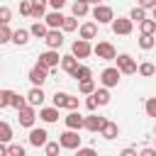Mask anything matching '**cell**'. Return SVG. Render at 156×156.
<instances>
[{
  "instance_id": "6da1fadb",
  "label": "cell",
  "mask_w": 156,
  "mask_h": 156,
  "mask_svg": "<svg viewBox=\"0 0 156 156\" xmlns=\"http://www.w3.org/2000/svg\"><path fill=\"white\" fill-rule=\"evenodd\" d=\"M93 54H95L98 58H102V61H115V58H117V51H115V46H112L110 41H98V44L93 46Z\"/></svg>"
},
{
  "instance_id": "7a4b0ae2",
  "label": "cell",
  "mask_w": 156,
  "mask_h": 156,
  "mask_svg": "<svg viewBox=\"0 0 156 156\" xmlns=\"http://www.w3.org/2000/svg\"><path fill=\"white\" fill-rule=\"evenodd\" d=\"M58 61H61V56H58V51H54V49H49V51H44V54H39V61H37V66H41V68H46L49 73L58 66Z\"/></svg>"
},
{
  "instance_id": "3957f363",
  "label": "cell",
  "mask_w": 156,
  "mask_h": 156,
  "mask_svg": "<svg viewBox=\"0 0 156 156\" xmlns=\"http://www.w3.org/2000/svg\"><path fill=\"white\" fill-rule=\"evenodd\" d=\"M117 71L119 73H127V76H132V73H136V61L129 56V54H117Z\"/></svg>"
},
{
  "instance_id": "277c9868",
  "label": "cell",
  "mask_w": 156,
  "mask_h": 156,
  "mask_svg": "<svg viewBox=\"0 0 156 156\" xmlns=\"http://www.w3.org/2000/svg\"><path fill=\"white\" fill-rule=\"evenodd\" d=\"M58 146H61V149H80V136H78V132L66 129V132L58 136Z\"/></svg>"
},
{
  "instance_id": "5b68a950",
  "label": "cell",
  "mask_w": 156,
  "mask_h": 156,
  "mask_svg": "<svg viewBox=\"0 0 156 156\" xmlns=\"http://www.w3.org/2000/svg\"><path fill=\"white\" fill-rule=\"evenodd\" d=\"M93 17L98 20V24H107V22H112V20H115V15H112V7H107V5H95V10H93Z\"/></svg>"
},
{
  "instance_id": "8992f818",
  "label": "cell",
  "mask_w": 156,
  "mask_h": 156,
  "mask_svg": "<svg viewBox=\"0 0 156 156\" xmlns=\"http://www.w3.org/2000/svg\"><path fill=\"white\" fill-rule=\"evenodd\" d=\"M132 27H134V22L129 20V17H117V20H112V32L115 34H132Z\"/></svg>"
},
{
  "instance_id": "52a82bcc",
  "label": "cell",
  "mask_w": 156,
  "mask_h": 156,
  "mask_svg": "<svg viewBox=\"0 0 156 156\" xmlns=\"http://www.w3.org/2000/svg\"><path fill=\"white\" fill-rule=\"evenodd\" d=\"M71 51H73L76 58H88V56L93 54V46H90V41H85V39H76Z\"/></svg>"
},
{
  "instance_id": "ba28073f",
  "label": "cell",
  "mask_w": 156,
  "mask_h": 156,
  "mask_svg": "<svg viewBox=\"0 0 156 156\" xmlns=\"http://www.w3.org/2000/svg\"><path fill=\"white\" fill-rule=\"evenodd\" d=\"M119 76H122V73H119L117 68H105V71L100 73V80H102L105 88H115V85L119 83Z\"/></svg>"
},
{
  "instance_id": "9c48e42d",
  "label": "cell",
  "mask_w": 156,
  "mask_h": 156,
  "mask_svg": "<svg viewBox=\"0 0 156 156\" xmlns=\"http://www.w3.org/2000/svg\"><path fill=\"white\" fill-rule=\"evenodd\" d=\"M17 119H20V124H22V127H29V129H32V127H34V119H37L34 107H29V105H27L24 110H20V112H17Z\"/></svg>"
},
{
  "instance_id": "30bf717a",
  "label": "cell",
  "mask_w": 156,
  "mask_h": 156,
  "mask_svg": "<svg viewBox=\"0 0 156 156\" xmlns=\"http://www.w3.org/2000/svg\"><path fill=\"white\" fill-rule=\"evenodd\" d=\"M102 124H105V117H98V115L83 117V129H88V132H100Z\"/></svg>"
},
{
  "instance_id": "8fae6325",
  "label": "cell",
  "mask_w": 156,
  "mask_h": 156,
  "mask_svg": "<svg viewBox=\"0 0 156 156\" xmlns=\"http://www.w3.org/2000/svg\"><path fill=\"white\" fill-rule=\"evenodd\" d=\"M44 41H46V46H49V49H54V51H56V49L63 44V34H61L58 29H49V32H46V37H44Z\"/></svg>"
},
{
  "instance_id": "7c38bea8",
  "label": "cell",
  "mask_w": 156,
  "mask_h": 156,
  "mask_svg": "<svg viewBox=\"0 0 156 156\" xmlns=\"http://www.w3.org/2000/svg\"><path fill=\"white\" fill-rule=\"evenodd\" d=\"M49 78V71L46 68H41V66H34L32 71H29V80L34 83V88H41V83Z\"/></svg>"
},
{
  "instance_id": "4fadbf2b",
  "label": "cell",
  "mask_w": 156,
  "mask_h": 156,
  "mask_svg": "<svg viewBox=\"0 0 156 156\" xmlns=\"http://www.w3.org/2000/svg\"><path fill=\"white\" fill-rule=\"evenodd\" d=\"M24 98H27V105H29V107H37V105H41V102H44V98H46V95H44V90H41V88H32Z\"/></svg>"
},
{
  "instance_id": "5bb4252c",
  "label": "cell",
  "mask_w": 156,
  "mask_h": 156,
  "mask_svg": "<svg viewBox=\"0 0 156 156\" xmlns=\"http://www.w3.org/2000/svg\"><path fill=\"white\" fill-rule=\"evenodd\" d=\"M66 127H68V129H73V132L83 129V117H80V112H78V110H73V112H68V115H66Z\"/></svg>"
},
{
  "instance_id": "9a60e30c",
  "label": "cell",
  "mask_w": 156,
  "mask_h": 156,
  "mask_svg": "<svg viewBox=\"0 0 156 156\" xmlns=\"http://www.w3.org/2000/svg\"><path fill=\"white\" fill-rule=\"evenodd\" d=\"M49 134H46V129H34L32 127V132H29V144L32 146H44L49 139H46Z\"/></svg>"
},
{
  "instance_id": "2e32d148",
  "label": "cell",
  "mask_w": 156,
  "mask_h": 156,
  "mask_svg": "<svg viewBox=\"0 0 156 156\" xmlns=\"http://www.w3.org/2000/svg\"><path fill=\"white\" fill-rule=\"evenodd\" d=\"M78 66H80V63H78V58H76L73 54H68V56H61V68H63L68 76H73Z\"/></svg>"
},
{
  "instance_id": "e0dca14e",
  "label": "cell",
  "mask_w": 156,
  "mask_h": 156,
  "mask_svg": "<svg viewBox=\"0 0 156 156\" xmlns=\"http://www.w3.org/2000/svg\"><path fill=\"white\" fill-rule=\"evenodd\" d=\"M44 20H46V27H49V29H58V27L63 24V15H61L58 10H54V12H49V15L44 17Z\"/></svg>"
},
{
  "instance_id": "ac0fdd59",
  "label": "cell",
  "mask_w": 156,
  "mask_h": 156,
  "mask_svg": "<svg viewBox=\"0 0 156 156\" xmlns=\"http://www.w3.org/2000/svg\"><path fill=\"white\" fill-rule=\"evenodd\" d=\"M95 34H98V24H95V22H85V24H80V39L90 41V39H95Z\"/></svg>"
},
{
  "instance_id": "d6986e66",
  "label": "cell",
  "mask_w": 156,
  "mask_h": 156,
  "mask_svg": "<svg viewBox=\"0 0 156 156\" xmlns=\"http://www.w3.org/2000/svg\"><path fill=\"white\" fill-rule=\"evenodd\" d=\"M100 134H102L105 139H115V136L119 134V127H117L115 122H110V119H105V124H102V129H100Z\"/></svg>"
},
{
  "instance_id": "ffe728a7",
  "label": "cell",
  "mask_w": 156,
  "mask_h": 156,
  "mask_svg": "<svg viewBox=\"0 0 156 156\" xmlns=\"http://www.w3.org/2000/svg\"><path fill=\"white\" fill-rule=\"evenodd\" d=\"M27 41H29V29H17V32H12V44L24 46Z\"/></svg>"
},
{
  "instance_id": "44dd1931",
  "label": "cell",
  "mask_w": 156,
  "mask_h": 156,
  "mask_svg": "<svg viewBox=\"0 0 156 156\" xmlns=\"http://www.w3.org/2000/svg\"><path fill=\"white\" fill-rule=\"evenodd\" d=\"M10 105L20 112V110H24V107H27V98H22L20 93H12V90H10Z\"/></svg>"
},
{
  "instance_id": "7402d4cb",
  "label": "cell",
  "mask_w": 156,
  "mask_h": 156,
  "mask_svg": "<svg viewBox=\"0 0 156 156\" xmlns=\"http://www.w3.org/2000/svg\"><path fill=\"white\" fill-rule=\"evenodd\" d=\"M39 117L44 122H56L58 119V110L56 107H44V110H39Z\"/></svg>"
},
{
  "instance_id": "603a6c76",
  "label": "cell",
  "mask_w": 156,
  "mask_h": 156,
  "mask_svg": "<svg viewBox=\"0 0 156 156\" xmlns=\"http://www.w3.org/2000/svg\"><path fill=\"white\" fill-rule=\"evenodd\" d=\"M46 32H49V27H46V24H41V22H34V24H32V29H29V34H32V37H37V39H44V37H46Z\"/></svg>"
},
{
  "instance_id": "cb8c5ba5",
  "label": "cell",
  "mask_w": 156,
  "mask_h": 156,
  "mask_svg": "<svg viewBox=\"0 0 156 156\" xmlns=\"http://www.w3.org/2000/svg\"><path fill=\"white\" fill-rule=\"evenodd\" d=\"M139 46H141L144 51L154 49V46H156V37H154V34H141V37H139Z\"/></svg>"
},
{
  "instance_id": "d4e9b609",
  "label": "cell",
  "mask_w": 156,
  "mask_h": 156,
  "mask_svg": "<svg viewBox=\"0 0 156 156\" xmlns=\"http://www.w3.org/2000/svg\"><path fill=\"white\" fill-rule=\"evenodd\" d=\"M73 78H78V80H93V71L88 66H78L76 73H73Z\"/></svg>"
},
{
  "instance_id": "484cf974",
  "label": "cell",
  "mask_w": 156,
  "mask_h": 156,
  "mask_svg": "<svg viewBox=\"0 0 156 156\" xmlns=\"http://www.w3.org/2000/svg\"><path fill=\"white\" fill-rule=\"evenodd\" d=\"M93 98H95V102H98V105H107V102H110V93H107V88L95 90V93H93Z\"/></svg>"
},
{
  "instance_id": "4316f807",
  "label": "cell",
  "mask_w": 156,
  "mask_h": 156,
  "mask_svg": "<svg viewBox=\"0 0 156 156\" xmlns=\"http://www.w3.org/2000/svg\"><path fill=\"white\" fill-rule=\"evenodd\" d=\"M10 139H12V127L7 122H0V144H5Z\"/></svg>"
},
{
  "instance_id": "83f0119b",
  "label": "cell",
  "mask_w": 156,
  "mask_h": 156,
  "mask_svg": "<svg viewBox=\"0 0 156 156\" xmlns=\"http://www.w3.org/2000/svg\"><path fill=\"white\" fill-rule=\"evenodd\" d=\"M136 71H139L141 76H146V78H149V76H156V66L149 63V61H144L141 66H136Z\"/></svg>"
},
{
  "instance_id": "f1b7e54d",
  "label": "cell",
  "mask_w": 156,
  "mask_h": 156,
  "mask_svg": "<svg viewBox=\"0 0 156 156\" xmlns=\"http://www.w3.org/2000/svg\"><path fill=\"white\" fill-rule=\"evenodd\" d=\"M51 100H54V107H56V110H61V107H66V100H68V93H58V90H56Z\"/></svg>"
},
{
  "instance_id": "f546056e",
  "label": "cell",
  "mask_w": 156,
  "mask_h": 156,
  "mask_svg": "<svg viewBox=\"0 0 156 156\" xmlns=\"http://www.w3.org/2000/svg\"><path fill=\"white\" fill-rule=\"evenodd\" d=\"M139 29H141V34H154L156 32V22L154 20H144V22H139Z\"/></svg>"
},
{
  "instance_id": "4dcf8cb0",
  "label": "cell",
  "mask_w": 156,
  "mask_h": 156,
  "mask_svg": "<svg viewBox=\"0 0 156 156\" xmlns=\"http://www.w3.org/2000/svg\"><path fill=\"white\" fill-rule=\"evenodd\" d=\"M88 15V2H73V17H85Z\"/></svg>"
},
{
  "instance_id": "1f68e13d",
  "label": "cell",
  "mask_w": 156,
  "mask_h": 156,
  "mask_svg": "<svg viewBox=\"0 0 156 156\" xmlns=\"http://www.w3.org/2000/svg\"><path fill=\"white\" fill-rule=\"evenodd\" d=\"M78 90H80L83 95H93V93H95V83H93V80H80Z\"/></svg>"
},
{
  "instance_id": "d6a6232c",
  "label": "cell",
  "mask_w": 156,
  "mask_h": 156,
  "mask_svg": "<svg viewBox=\"0 0 156 156\" xmlns=\"http://www.w3.org/2000/svg\"><path fill=\"white\" fill-rule=\"evenodd\" d=\"M129 20H132V22H144V20H146V12H144L141 7H134V10L129 12Z\"/></svg>"
},
{
  "instance_id": "836d02e7",
  "label": "cell",
  "mask_w": 156,
  "mask_h": 156,
  "mask_svg": "<svg viewBox=\"0 0 156 156\" xmlns=\"http://www.w3.org/2000/svg\"><path fill=\"white\" fill-rule=\"evenodd\" d=\"M76 27H78V20H76V17H63V24H61L63 32H73Z\"/></svg>"
},
{
  "instance_id": "e575fe53",
  "label": "cell",
  "mask_w": 156,
  "mask_h": 156,
  "mask_svg": "<svg viewBox=\"0 0 156 156\" xmlns=\"http://www.w3.org/2000/svg\"><path fill=\"white\" fill-rule=\"evenodd\" d=\"M44 149H46V156H58V151H61L58 141H46V144H44Z\"/></svg>"
},
{
  "instance_id": "d590c367",
  "label": "cell",
  "mask_w": 156,
  "mask_h": 156,
  "mask_svg": "<svg viewBox=\"0 0 156 156\" xmlns=\"http://www.w3.org/2000/svg\"><path fill=\"white\" fill-rule=\"evenodd\" d=\"M5 41H12V29L7 24L0 27V44H5Z\"/></svg>"
},
{
  "instance_id": "8d00e7d4",
  "label": "cell",
  "mask_w": 156,
  "mask_h": 156,
  "mask_svg": "<svg viewBox=\"0 0 156 156\" xmlns=\"http://www.w3.org/2000/svg\"><path fill=\"white\" fill-rule=\"evenodd\" d=\"M7 156H24V146H20V144H10V146H7Z\"/></svg>"
},
{
  "instance_id": "74e56055",
  "label": "cell",
  "mask_w": 156,
  "mask_h": 156,
  "mask_svg": "<svg viewBox=\"0 0 156 156\" xmlns=\"http://www.w3.org/2000/svg\"><path fill=\"white\" fill-rule=\"evenodd\" d=\"M10 20H12V10H10V7H0V27L7 24Z\"/></svg>"
},
{
  "instance_id": "f35d334b",
  "label": "cell",
  "mask_w": 156,
  "mask_h": 156,
  "mask_svg": "<svg viewBox=\"0 0 156 156\" xmlns=\"http://www.w3.org/2000/svg\"><path fill=\"white\" fill-rule=\"evenodd\" d=\"M144 107H146V115L149 117H156V98H149Z\"/></svg>"
},
{
  "instance_id": "ab89813d",
  "label": "cell",
  "mask_w": 156,
  "mask_h": 156,
  "mask_svg": "<svg viewBox=\"0 0 156 156\" xmlns=\"http://www.w3.org/2000/svg\"><path fill=\"white\" fill-rule=\"evenodd\" d=\"M76 156H98V151L90 146H80V149H76Z\"/></svg>"
},
{
  "instance_id": "60d3db41",
  "label": "cell",
  "mask_w": 156,
  "mask_h": 156,
  "mask_svg": "<svg viewBox=\"0 0 156 156\" xmlns=\"http://www.w3.org/2000/svg\"><path fill=\"white\" fill-rule=\"evenodd\" d=\"M78 105H80V100H78L76 95H68V100H66V107L73 112V110H78Z\"/></svg>"
},
{
  "instance_id": "b9f144b4",
  "label": "cell",
  "mask_w": 156,
  "mask_h": 156,
  "mask_svg": "<svg viewBox=\"0 0 156 156\" xmlns=\"http://www.w3.org/2000/svg\"><path fill=\"white\" fill-rule=\"evenodd\" d=\"M20 12L29 17V15H32V2H29V0H22V2H20Z\"/></svg>"
},
{
  "instance_id": "7bdbcfd3",
  "label": "cell",
  "mask_w": 156,
  "mask_h": 156,
  "mask_svg": "<svg viewBox=\"0 0 156 156\" xmlns=\"http://www.w3.org/2000/svg\"><path fill=\"white\" fill-rule=\"evenodd\" d=\"M10 105V90H0V107Z\"/></svg>"
},
{
  "instance_id": "ee69618b",
  "label": "cell",
  "mask_w": 156,
  "mask_h": 156,
  "mask_svg": "<svg viewBox=\"0 0 156 156\" xmlns=\"http://www.w3.org/2000/svg\"><path fill=\"white\" fill-rule=\"evenodd\" d=\"M136 2H139L136 7H141V10H149V7L154 10V7H156V0H136Z\"/></svg>"
},
{
  "instance_id": "f6af8a7d",
  "label": "cell",
  "mask_w": 156,
  "mask_h": 156,
  "mask_svg": "<svg viewBox=\"0 0 156 156\" xmlns=\"http://www.w3.org/2000/svg\"><path fill=\"white\" fill-rule=\"evenodd\" d=\"M49 5H51L54 10H61V7L66 5V0H49Z\"/></svg>"
},
{
  "instance_id": "bcb514c9",
  "label": "cell",
  "mask_w": 156,
  "mask_h": 156,
  "mask_svg": "<svg viewBox=\"0 0 156 156\" xmlns=\"http://www.w3.org/2000/svg\"><path fill=\"white\" fill-rule=\"evenodd\" d=\"M85 105H88V110H95V107H98V102H95V98H93V95L85 100Z\"/></svg>"
},
{
  "instance_id": "7dc6e473",
  "label": "cell",
  "mask_w": 156,
  "mask_h": 156,
  "mask_svg": "<svg viewBox=\"0 0 156 156\" xmlns=\"http://www.w3.org/2000/svg\"><path fill=\"white\" fill-rule=\"evenodd\" d=\"M139 156H156V149H141Z\"/></svg>"
},
{
  "instance_id": "c3c4849f",
  "label": "cell",
  "mask_w": 156,
  "mask_h": 156,
  "mask_svg": "<svg viewBox=\"0 0 156 156\" xmlns=\"http://www.w3.org/2000/svg\"><path fill=\"white\" fill-rule=\"evenodd\" d=\"M119 156H139V154H136L134 149H122V154H119Z\"/></svg>"
},
{
  "instance_id": "681fc988",
  "label": "cell",
  "mask_w": 156,
  "mask_h": 156,
  "mask_svg": "<svg viewBox=\"0 0 156 156\" xmlns=\"http://www.w3.org/2000/svg\"><path fill=\"white\" fill-rule=\"evenodd\" d=\"M29 2H32V5H37V7H46V2H49V0H29Z\"/></svg>"
},
{
  "instance_id": "f907efd6",
  "label": "cell",
  "mask_w": 156,
  "mask_h": 156,
  "mask_svg": "<svg viewBox=\"0 0 156 156\" xmlns=\"http://www.w3.org/2000/svg\"><path fill=\"white\" fill-rule=\"evenodd\" d=\"M0 156H7V146L5 144H0Z\"/></svg>"
},
{
  "instance_id": "816d5d0a",
  "label": "cell",
  "mask_w": 156,
  "mask_h": 156,
  "mask_svg": "<svg viewBox=\"0 0 156 156\" xmlns=\"http://www.w3.org/2000/svg\"><path fill=\"white\" fill-rule=\"evenodd\" d=\"M88 2H95V5H100V2H102V0H88Z\"/></svg>"
},
{
  "instance_id": "f5cc1de1",
  "label": "cell",
  "mask_w": 156,
  "mask_h": 156,
  "mask_svg": "<svg viewBox=\"0 0 156 156\" xmlns=\"http://www.w3.org/2000/svg\"><path fill=\"white\" fill-rule=\"evenodd\" d=\"M154 22H156V7H154Z\"/></svg>"
},
{
  "instance_id": "db71d44e",
  "label": "cell",
  "mask_w": 156,
  "mask_h": 156,
  "mask_svg": "<svg viewBox=\"0 0 156 156\" xmlns=\"http://www.w3.org/2000/svg\"><path fill=\"white\" fill-rule=\"evenodd\" d=\"M76 2H88V0H76Z\"/></svg>"
},
{
  "instance_id": "11a10c76",
  "label": "cell",
  "mask_w": 156,
  "mask_h": 156,
  "mask_svg": "<svg viewBox=\"0 0 156 156\" xmlns=\"http://www.w3.org/2000/svg\"><path fill=\"white\" fill-rule=\"evenodd\" d=\"M0 46H2V44H0Z\"/></svg>"
}]
</instances>
